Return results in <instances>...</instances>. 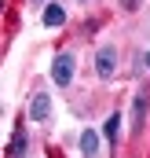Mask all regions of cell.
Returning <instances> with one entry per match:
<instances>
[{
	"label": "cell",
	"mask_w": 150,
	"mask_h": 158,
	"mask_svg": "<svg viewBox=\"0 0 150 158\" xmlns=\"http://www.w3.org/2000/svg\"><path fill=\"white\" fill-rule=\"evenodd\" d=\"M73 70H77V55L73 52H59L51 59V85L55 88H70L73 85Z\"/></svg>",
	"instance_id": "6da1fadb"
},
{
	"label": "cell",
	"mask_w": 150,
	"mask_h": 158,
	"mask_svg": "<svg viewBox=\"0 0 150 158\" xmlns=\"http://www.w3.org/2000/svg\"><path fill=\"white\" fill-rule=\"evenodd\" d=\"M147 114H150V92L147 88H139L136 96H132V136H139L143 129H147Z\"/></svg>",
	"instance_id": "7a4b0ae2"
},
{
	"label": "cell",
	"mask_w": 150,
	"mask_h": 158,
	"mask_svg": "<svg viewBox=\"0 0 150 158\" xmlns=\"http://www.w3.org/2000/svg\"><path fill=\"white\" fill-rule=\"evenodd\" d=\"M95 74H99V81H110L117 74V48L113 44H103L95 52Z\"/></svg>",
	"instance_id": "3957f363"
},
{
	"label": "cell",
	"mask_w": 150,
	"mask_h": 158,
	"mask_svg": "<svg viewBox=\"0 0 150 158\" xmlns=\"http://www.w3.org/2000/svg\"><path fill=\"white\" fill-rule=\"evenodd\" d=\"M51 118V96L48 92H37L30 99V121H48Z\"/></svg>",
	"instance_id": "277c9868"
},
{
	"label": "cell",
	"mask_w": 150,
	"mask_h": 158,
	"mask_svg": "<svg viewBox=\"0 0 150 158\" xmlns=\"http://www.w3.org/2000/svg\"><path fill=\"white\" fill-rule=\"evenodd\" d=\"M26 151H30V132L18 125L15 132H11V143H7V158H26Z\"/></svg>",
	"instance_id": "5b68a950"
},
{
	"label": "cell",
	"mask_w": 150,
	"mask_h": 158,
	"mask_svg": "<svg viewBox=\"0 0 150 158\" xmlns=\"http://www.w3.org/2000/svg\"><path fill=\"white\" fill-rule=\"evenodd\" d=\"M40 22H44L48 30L66 26V7H62V4H48V7H44V15H40Z\"/></svg>",
	"instance_id": "8992f818"
},
{
	"label": "cell",
	"mask_w": 150,
	"mask_h": 158,
	"mask_svg": "<svg viewBox=\"0 0 150 158\" xmlns=\"http://www.w3.org/2000/svg\"><path fill=\"white\" fill-rule=\"evenodd\" d=\"M103 140H106L110 147H117V140H121V110H113L110 118L103 121Z\"/></svg>",
	"instance_id": "52a82bcc"
},
{
	"label": "cell",
	"mask_w": 150,
	"mask_h": 158,
	"mask_svg": "<svg viewBox=\"0 0 150 158\" xmlns=\"http://www.w3.org/2000/svg\"><path fill=\"white\" fill-rule=\"evenodd\" d=\"M77 143H81V155L84 158L99 155V132H95V129H81V140H77Z\"/></svg>",
	"instance_id": "ba28073f"
},
{
	"label": "cell",
	"mask_w": 150,
	"mask_h": 158,
	"mask_svg": "<svg viewBox=\"0 0 150 158\" xmlns=\"http://www.w3.org/2000/svg\"><path fill=\"white\" fill-rule=\"evenodd\" d=\"M139 7V0H124V11H136Z\"/></svg>",
	"instance_id": "9c48e42d"
},
{
	"label": "cell",
	"mask_w": 150,
	"mask_h": 158,
	"mask_svg": "<svg viewBox=\"0 0 150 158\" xmlns=\"http://www.w3.org/2000/svg\"><path fill=\"white\" fill-rule=\"evenodd\" d=\"M143 63H147V70H150V52H143Z\"/></svg>",
	"instance_id": "30bf717a"
},
{
	"label": "cell",
	"mask_w": 150,
	"mask_h": 158,
	"mask_svg": "<svg viewBox=\"0 0 150 158\" xmlns=\"http://www.w3.org/2000/svg\"><path fill=\"white\" fill-rule=\"evenodd\" d=\"M4 4H7V0H0V15H4Z\"/></svg>",
	"instance_id": "8fae6325"
},
{
	"label": "cell",
	"mask_w": 150,
	"mask_h": 158,
	"mask_svg": "<svg viewBox=\"0 0 150 158\" xmlns=\"http://www.w3.org/2000/svg\"><path fill=\"white\" fill-rule=\"evenodd\" d=\"M77 4H84V0H77Z\"/></svg>",
	"instance_id": "7c38bea8"
}]
</instances>
